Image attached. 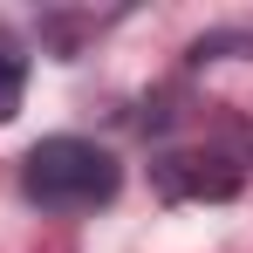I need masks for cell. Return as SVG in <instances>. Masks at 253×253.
Instances as JSON below:
<instances>
[{"label":"cell","mask_w":253,"mask_h":253,"mask_svg":"<svg viewBox=\"0 0 253 253\" xmlns=\"http://www.w3.org/2000/svg\"><path fill=\"white\" fill-rule=\"evenodd\" d=\"M21 185L35 206L55 212H89V206H110L117 199V158L89 137H42L21 165Z\"/></svg>","instance_id":"obj_1"},{"label":"cell","mask_w":253,"mask_h":253,"mask_svg":"<svg viewBox=\"0 0 253 253\" xmlns=\"http://www.w3.org/2000/svg\"><path fill=\"white\" fill-rule=\"evenodd\" d=\"M158 178H165V192H171V199H226V192L240 185V178L219 165V158H171Z\"/></svg>","instance_id":"obj_2"},{"label":"cell","mask_w":253,"mask_h":253,"mask_svg":"<svg viewBox=\"0 0 253 253\" xmlns=\"http://www.w3.org/2000/svg\"><path fill=\"white\" fill-rule=\"evenodd\" d=\"M21 76H28V62L14 55V42L0 35V124L14 117V103H21Z\"/></svg>","instance_id":"obj_3"}]
</instances>
